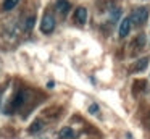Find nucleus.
Returning <instances> with one entry per match:
<instances>
[{"mask_svg":"<svg viewBox=\"0 0 150 139\" xmlns=\"http://www.w3.org/2000/svg\"><path fill=\"white\" fill-rule=\"evenodd\" d=\"M55 8H57V11L60 13V15H68V11L71 10V3L68 2V0H57V3H55Z\"/></svg>","mask_w":150,"mask_h":139,"instance_id":"4","label":"nucleus"},{"mask_svg":"<svg viewBox=\"0 0 150 139\" xmlns=\"http://www.w3.org/2000/svg\"><path fill=\"white\" fill-rule=\"evenodd\" d=\"M144 44H145V36H137L136 41H134V47H144Z\"/></svg>","mask_w":150,"mask_h":139,"instance_id":"11","label":"nucleus"},{"mask_svg":"<svg viewBox=\"0 0 150 139\" xmlns=\"http://www.w3.org/2000/svg\"><path fill=\"white\" fill-rule=\"evenodd\" d=\"M73 138H74V131H73V128H69V126H65V128L60 129L58 139H73Z\"/></svg>","mask_w":150,"mask_h":139,"instance_id":"6","label":"nucleus"},{"mask_svg":"<svg viewBox=\"0 0 150 139\" xmlns=\"http://www.w3.org/2000/svg\"><path fill=\"white\" fill-rule=\"evenodd\" d=\"M129 18H131V23H132V24L140 26V24H144V23L147 21V18H149V10H147L145 6H142V8H136Z\"/></svg>","mask_w":150,"mask_h":139,"instance_id":"1","label":"nucleus"},{"mask_svg":"<svg viewBox=\"0 0 150 139\" xmlns=\"http://www.w3.org/2000/svg\"><path fill=\"white\" fill-rule=\"evenodd\" d=\"M18 3H20V0H5L4 2V10L5 11H10V10H13Z\"/></svg>","mask_w":150,"mask_h":139,"instance_id":"9","label":"nucleus"},{"mask_svg":"<svg viewBox=\"0 0 150 139\" xmlns=\"http://www.w3.org/2000/svg\"><path fill=\"white\" fill-rule=\"evenodd\" d=\"M34 21H36V16L31 15L29 18L26 19V23H24V29H26V31H31V29L34 28Z\"/></svg>","mask_w":150,"mask_h":139,"instance_id":"10","label":"nucleus"},{"mask_svg":"<svg viewBox=\"0 0 150 139\" xmlns=\"http://www.w3.org/2000/svg\"><path fill=\"white\" fill-rule=\"evenodd\" d=\"M147 63H149V58H147V57L137 60V63L134 65V71H142V70H145V68H147Z\"/></svg>","mask_w":150,"mask_h":139,"instance_id":"8","label":"nucleus"},{"mask_svg":"<svg viewBox=\"0 0 150 139\" xmlns=\"http://www.w3.org/2000/svg\"><path fill=\"white\" fill-rule=\"evenodd\" d=\"M44 128V121L42 120H36V121H33V125L29 126V133L31 134H37L39 131H42Z\"/></svg>","mask_w":150,"mask_h":139,"instance_id":"7","label":"nucleus"},{"mask_svg":"<svg viewBox=\"0 0 150 139\" xmlns=\"http://www.w3.org/2000/svg\"><path fill=\"white\" fill-rule=\"evenodd\" d=\"M89 112H91V113H97L98 112V107L95 105V103H92V105L89 107Z\"/></svg>","mask_w":150,"mask_h":139,"instance_id":"12","label":"nucleus"},{"mask_svg":"<svg viewBox=\"0 0 150 139\" xmlns=\"http://www.w3.org/2000/svg\"><path fill=\"white\" fill-rule=\"evenodd\" d=\"M74 21L78 23V24H86V21H87V10H86L84 6H79V8L76 10Z\"/></svg>","mask_w":150,"mask_h":139,"instance_id":"5","label":"nucleus"},{"mask_svg":"<svg viewBox=\"0 0 150 139\" xmlns=\"http://www.w3.org/2000/svg\"><path fill=\"white\" fill-rule=\"evenodd\" d=\"M131 28H132V23H131V18L127 16V18H124L123 21H121L120 24V37H127V34L131 32Z\"/></svg>","mask_w":150,"mask_h":139,"instance_id":"3","label":"nucleus"},{"mask_svg":"<svg viewBox=\"0 0 150 139\" xmlns=\"http://www.w3.org/2000/svg\"><path fill=\"white\" fill-rule=\"evenodd\" d=\"M53 29H55V18L50 13H45L42 21H40V32L42 34H50Z\"/></svg>","mask_w":150,"mask_h":139,"instance_id":"2","label":"nucleus"}]
</instances>
